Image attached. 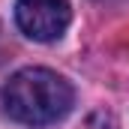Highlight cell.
I'll list each match as a JSON object with an SVG mask.
<instances>
[{
    "instance_id": "obj_2",
    "label": "cell",
    "mask_w": 129,
    "mask_h": 129,
    "mask_svg": "<svg viewBox=\"0 0 129 129\" xmlns=\"http://www.w3.org/2000/svg\"><path fill=\"white\" fill-rule=\"evenodd\" d=\"M15 21L33 42L60 39L72 21L69 0H15Z\"/></svg>"
},
{
    "instance_id": "obj_1",
    "label": "cell",
    "mask_w": 129,
    "mask_h": 129,
    "mask_svg": "<svg viewBox=\"0 0 129 129\" xmlns=\"http://www.w3.org/2000/svg\"><path fill=\"white\" fill-rule=\"evenodd\" d=\"M72 102H75L72 84L45 66L18 69L0 87L3 111L24 126H51L63 120L72 111Z\"/></svg>"
},
{
    "instance_id": "obj_3",
    "label": "cell",
    "mask_w": 129,
    "mask_h": 129,
    "mask_svg": "<svg viewBox=\"0 0 129 129\" xmlns=\"http://www.w3.org/2000/svg\"><path fill=\"white\" fill-rule=\"evenodd\" d=\"M81 129H117V120H114L111 111H93V114L84 120Z\"/></svg>"
}]
</instances>
